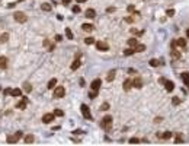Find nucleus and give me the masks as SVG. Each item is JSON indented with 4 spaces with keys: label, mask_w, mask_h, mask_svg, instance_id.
I'll return each instance as SVG.
<instances>
[{
    "label": "nucleus",
    "mask_w": 189,
    "mask_h": 146,
    "mask_svg": "<svg viewBox=\"0 0 189 146\" xmlns=\"http://www.w3.org/2000/svg\"><path fill=\"white\" fill-rule=\"evenodd\" d=\"M102 127L106 130H110V127H112V117L110 115H105L102 118Z\"/></svg>",
    "instance_id": "obj_1"
},
{
    "label": "nucleus",
    "mask_w": 189,
    "mask_h": 146,
    "mask_svg": "<svg viewBox=\"0 0 189 146\" xmlns=\"http://www.w3.org/2000/svg\"><path fill=\"white\" fill-rule=\"evenodd\" d=\"M80 110H81V114H83V117H84L86 120H92V114H90V110H89V107H87L86 104H81Z\"/></svg>",
    "instance_id": "obj_2"
},
{
    "label": "nucleus",
    "mask_w": 189,
    "mask_h": 146,
    "mask_svg": "<svg viewBox=\"0 0 189 146\" xmlns=\"http://www.w3.org/2000/svg\"><path fill=\"white\" fill-rule=\"evenodd\" d=\"M13 18H15L16 22H19V23H25V22H26V15H25L23 12H15V13H13Z\"/></svg>",
    "instance_id": "obj_3"
},
{
    "label": "nucleus",
    "mask_w": 189,
    "mask_h": 146,
    "mask_svg": "<svg viewBox=\"0 0 189 146\" xmlns=\"http://www.w3.org/2000/svg\"><path fill=\"white\" fill-rule=\"evenodd\" d=\"M64 95H65V89L63 86H57L54 91V98H63Z\"/></svg>",
    "instance_id": "obj_4"
},
{
    "label": "nucleus",
    "mask_w": 189,
    "mask_h": 146,
    "mask_svg": "<svg viewBox=\"0 0 189 146\" xmlns=\"http://www.w3.org/2000/svg\"><path fill=\"white\" fill-rule=\"evenodd\" d=\"M96 48L100 50V51H106V50L109 48V45H108V42H105V41H97V42H96Z\"/></svg>",
    "instance_id": "obj_5"
},
{
    "label": "nucleus",
    "mask_w": 189,
    "mask_h": 146,
    "mask_svg": "<svg viewBox=\"0 0 189 146\" xmlns=\"http://www.w3.org/2000/svg\"><path fill=\"white\" fill-rule=\"evenodd\" d=\"M54 114H44L42 115V123H45V124H48V123H51L52 120H54Z\"/></svg>",
    "instance_id": "obj_6"
},
{
    "label": "nucleus",
    "mask_w": 189,
    "mask_h": 146,
    "mask_svg": "<svg viewBox=\"0 0 189 146\" xmlns=\"http://www.w3.org/2000/svg\"><path fill=\"white\" fill-rule=\"evenodd\" d=\"M81 29L86 31V32H92V31L94 29V26L92 25V23H83V25H81Z\"/></svg>",
    "instance_id": "obj_7"
},
{
    "label": "nucleus",
    "mask_w": 189,
    "mask_h": 146,
    "mask_svg": "<svg viewBox=\"0 0 189 146\" xmlns=\"http://www.w3.org/2000/svg\"><path fill=\"white\" fill-rule=\"evenodd\" d=\"M84 16L89 18V19H93L96 16V12H94V9H87L86 12H84Z\"/></svg>",
    "instance_id": "obj_8"
},
{
    "label": "nucleus",
    "mask_w": 189,
    "mask_h": 146,
    "mask_svg": "<svg viewBox=\"0 0 189 146\" xmlns=\"http://www.w3.org/2000/svg\"><path fill=\"white\" fill-rule=\"evenodd\" d=\"M100 83H102V82H100V79H94V81L92 82V85H90V88H92L93 91H97V89L100 88Z\"/></svg>",
    "instance_id": "obj_9"
},
{
    "label": "nucleus",
    "mask_w": 189,
    "mask_h": 146,
    "mask_svg": "<svg viewBox=\"0 0 189 146\" xmlns=\"http://www.w3.org/2000/svg\"><path fill=\"white\" fill-rule=\"evenodd\" d=\"M132 86H134V88H138V89H140V88L142 86V81H141V78H135V79L132 81Z\"/></svg>",
    "instance_id": "obj_10"
},
{
    "label": "nucleus",
    "mask_w": 189,
    "mask_h": 146,
    "mask_svg": "<svg viewBox=\"0 0 189 146\" xmlns=\"http://www.w3.org/2000/svg\"><path fill=\"white\" fill-rule=\"evenodd\" d=\"M80 64H81V62H80V59L79 57H76V60L71 63V70H77L80 67Z\"/></svg>",
    "instance_id": "obj_11"
},
{
    "label": "nucleus",
    "mask_w": 189,
    "mask_h": 146,
    "mask_svg": "<svg viewBox=\"0 0 189 146\" xmlns=\"http://www.w3.org/2000/svg\"><path fill=\"white\" fill-rule=\"evenodd\" d=\"M131 86H132V82L129 81V79H126V81L124 82V85H122V88H124V91H125V92H128V91L131 89Z\"/></svg>",
    "instance_id": "obj_12"
},
{
    "label": "nucleus",
    "mask_w": 189,
    "mask_h": 146,
    "mask_svg": "<svg viewBox=\"0 0 189 146\" xmlns=\"http://www.w3.org/2000/svg\"><path fill=\"white\" fill-rule=\"evenodd\" d=\"M26 105H28V101H26V98L25 99H22V101H19L17 104H16V108H26Z\"/></svg>",
    "instance_id": "obj_13"
},
{
    "label": "nucleus",
    "mask_w": 189,
    "mask_h": 146,
    "mask_svg": "<svg viewBox=\"0 0 189 146\" xmlns=\"http://www.w3.org/2000/svg\"><path fill=\"white\" fill-rule=\"evenodd\" d=\"M164 85H166V89H167L169 92H172V91L174 89V83L172 81H166L164 82Z\"/></svg>",
    "instance_id": "obj_14"
},
{
    "label": "nucleus",
    "mask_w": 189,
    "mask_h": 146,
    "mask_svg": "<svg viewBox=\"0 0 189 146\" xmlns=\"http://www.w3.org/2000/svg\"><path fill=\"white\" fill-rule=\"evenodd\" d=\"M7 67V59L0 56V69H6Z\"/></svg>",
    "instance_id": "obj_15"
},
{
    "label": "nucleus",
    "mask_w": 189,
    "mask_h": 146,
    "mask_svg": "<svg viewBox=\"0 0 189 146\" xmlns=\"http://www.w3.org/2000/svg\"><path fill=\"white\" fill-rule=\"evenodd\" d=\"M128 45H129L131 48H135V47L138 45V41H137L135 38H129V40H128Z\"/></svg>",
    "instance_id": "obj_16"
},
{
    "label": "nucleus",
    "mask_w": 189,
    "mask_h": 146,
    "mask_svg": "<svg viewBox=\"0 0 189 146\" xmlns=\"http://www.w3.org/2000/svg\"><path fill=\"white\" fill-rule=\"evenodd\" d=\"M174 45H179V47H186V40H185V38H179L177 41H174Z\"/></svg>",
    "instance_id": "obj_17"
},
{
    "label": "nucleus",
    "mask_w": 189,
    "mask_h": 146,
    "mask_svg": "<svg viewBox=\"0 0 189 146\" xmlns=\"http://www.w3.org/2000/svg\"><path fill=\"white\" fill-rule=\"evenodd\" d=\"M55 86H57V79H55V78H52V79H51V81L48 82L47 88H48V89H54V88H55Z\"/></svg>",
    "instance_id": "obj_18"
},
{
    "label": "nucleus",
    "mask_w": 189,
    "mask_h": 146,
    "mask_svg": "<svg viewBox=\"0 0 189 146\" xmlns=\"http://www.w3.org/2000/svg\"><path fill=\"white\" fill-rule=\"evenodd\" d=\"M158 137H163V139H170V137H172V133H170V131H164V133H158Z\"/></svg>",
    "instance_id": "obj_19"
},
{
    "label": "nucleus",
    "mask_w": 189,
    "mask_h": 146,
    "mask_svg": "<svg viewBox=\"0 0 189 146\" xmlns=\"http://www.w3.org/2000/svg\"><path fill=\"white\" fill-rule=\"evenodd\" d=\"M115 73H116V70H110L109 73H108V78H106L108 82H112L113 79H115Z\"/></svg>",
    "instance_id": "obj_20"
},
{
    "label": "nucleus",
    "mask_w": 189,
    "mask_h": 146,
    "mask_svg": "<svg viewBox=\"0 0 189 146\" xmlns=\"http://www.w3.org/2000/svg\"><path fill=\"white\" fill-rule=\"evenodd\" d=\"M0 41H1V42H7V41H9V34L7 32L1 34V35H0Z\"/></svg>",
    "instance_id": "obj_21"
},
{
    "label": "nucleus",
    "mask_w": 189,
    "mask_h": 146,
    "mask_svg": "<svg viewBox=\"0 0 189 146\" xmlns=\"http://www.w3.org/2000/svg\"><path fill=\"white\" fill-rule=\"evenodd\" d=\"M182 79H183V82H185L186 85H189V73H188V72L182 73Z\"/></svg>",
    "instance_id": "obj_22"
},
{
    "label": "nucleus",
    "mask_w": 189,
    "mask_h": 146,
    "mask_svg": "<svg viewBox=\"0 0 189 146\" xmlns=\"http://www.w3.org/2000/svg\"><path fill=\"white\" fill-rule=\"evenodd\" d=\"M41 9H42V10H45V12H49V10H51V4H49V3H42Z\"/></svg>",
    "instance_id": "obj_23"
},
{
    "label": "nucleus",
    "mask_w": 189,
    "mask_h": 146,
    "mask_svg": "<svg viewBox=\"0 0 189 146\" xmlns=\"http://www.w3.org/2000/svg\"><path fill=\"white\" fill-rule=\"evenodd\" d=\"M10 95H13V97H20V95H22V91H20V89H13V91L10 92Z\"/></svg>",
    "instance_id": "obj_24"
},
{
    "label": "nucleus",
    "mask_w": 189,
    "mask_h": 146,
    "mask_svg": "<svg viewBox=\"0 0 189 146\" xmlns=\"http://www.w3.org/2000/svg\"><path fill=\"white\" fill-rule=\"evenodd\" d=\"M23 89H25V92H31L32 91V86H31V83H23Z\"/></svg>",
    "instance_id": "obj_25"
},
{
    "label": "nucleus",
    "mask_w": 189,
    "mask_h": 146,
    "mask_svg": "<svg viewBox=\"0 0 189 146\" xmlns=\"http://www.w3.org/2000/svg\"><path fill=\"white\" fill-rule=\"evenodd\" d=\"M145 50V45H142V44H138L137 47H135V50L134 51H137V53H141V51H144Z\"/></svg>",
    "instance_id": "obj_26"
},
{
    "label": "nucleus",
    "mask_w": 189,
    "mask_h": 146,
    "mask_svg": "<svg viewBox=\"0 0 189 146\" xmlns=\"http://www.w3.org/2000/svg\"><path fill=\"white\" fill-rule=\"evenodd\" d=\"M33 140H35V139H33V136H32V134H28V136H25V142H26V143H32Z\"/></svg>",
    "instance_id": "obj_27"
},
{
    "label": "nucleus",
    "mask_w": 189,
    "mask_h": 146,
    "mask_svg": "<svg viewBox=\"0 0 189 146\" xmlns=\"http://www.w3.org/2000/svg\"><path fill=\"white\" fill-rule=\"evenodd\" d=\"M134 53H135V51H134V50H132L131 47H129V48H126L125 51H124V56H132Z\"/></svg>",
    "instance_id": "obj_28"
},
{
    "label": "nucleus",
    "mask_w": 189,
    "mask_h": 146,
    "mask_svg": "<svg viewBox=\"0 0 189 146\" xmlns=\"http://www.w3.org/2000/svg\"><path fill=\"white\" fill-rule=\"evenodd\" d=\"M17 140H19V139H17L16 136H9V137H7V142H9V143H15Z\"/></svg>",
    "instance_id": "obj_29"
},
{
    "label": "nucleus",
    "mask_w": 189,
    "mask_h": 146,
    "mask_svg": "<svg viewBox=\"0 0 189 146\" xmlns=\"http://www.w3.org/2000/svg\"><path fill=\"white\" fill-rule=\"evenodd\" d=\"M65 37H67L68 40H73V32H71L68 28H65Z\"/></svg>",
    "instance_id": "obj_30"
},
{
    "label": "nucleus",
    "mask_w": 189,
    "mask_h": 146,
    "mask_svg": "<svg viewBox=\"0 0 189 146\" xmlns=\"http://www.w3.org/2000/svg\"><path fill=\"white\" fill-rule=\"evenodd\" d=\"M108 108H109V104H108V102H103V104L100 105V111H106Z\"/></svg>",
    "instance_id": "obj_31"
},
{
    "label": "nucleus",
    "mask_w": 189,
    "mask_h": 146,
    "mask_svg": "<svg viewBox=\"0 0 189 146\" xmlns=\"http://www.w3.org/2000/svg\"><path fill=\"white\" fill-rule=\"evenodd\" d=\"M150 66H151V67H157L158 62L156 60V59H151V60H150Z\"/></svg>",
    "instance_id": "obj_32"
},
{
    "label": "nucleus",
    "mask_w": 189,
    "mask_h": 146,
    "mask_svg": "<svg viewBox=\"0 0 189 146\" xmlns=\"http://www.w3.org/2000/svg\"><path fill=\"white\" fill-rule=\"evenodd\" d=\"M54 115H55V117H63L64 113L61 110H54Z\"/></svg>",
    "instance_id": "obj_33"
},
{
    "label": "nucleus",
    "mask_w": 189,
    "mask_h": 146,
    "mask_svg": "<svg viewBox=\"0 0 189 146\" xmlns=\"http://www.w3.org/2000/svg\"><path fill=\"white\" fill-rule=\"evenodd\" d=\"M140 142V139H137V137H131L129 139V143H138Z\"/></svg>",
    "instance_id": "obj_34"
},
{
    "label": "nucleus",
    "mask_w": 189,
    "mask_h": 146,
    "mask_svg": "<svg viewBox=\"0 0 189 146\" xmlns=\"http://www.w3.org/2000/svg\"><path fill=\"white\" fill-rule=\"evenodd\" d=\"M84 42H86V44H93L94 40H93V38H86V40H84Z\"/></svg>",
    "instance_id": "obj_35"
},
{
    "label": "nucleus",
    "mask_w": 189,
    "mask_h": 146,
    "mask_svg": "<svg viewBox=\"0 0 189 146\" xmlns=\"http://www.w3.org/2000/svg\"><path fill=\"white\" fill-rule=\"evenodd\" d=\"M166 13H167V16H173V15H174V10H173V9H169Z\"/></svg>",
    "instance_id": "obj_36"
},
{
    "label": "nucleus",
    "mask_w": 189,
    "mask_h": 146,
    "mask_svg": "<svg viewBox=\"0 0 189 146\" xmlns=\"http://www.w3.org/2000/svg\"><path fill=\"white\" fill-rule=\"evenodd\" d=\"M172 102H173V105H177V104L180 102V99H179V98H173V101H172Z\"/></svg>",
    "instance_id": "obj_37"
},
{
    "label": "nucleus",
    "mask_w": 189,
    "mask_h": 146,
    "mask_svg": "<svg viewBox=\"0 0 189 146\" xmlns=\"http://www.w3.org/2000/svg\"><path fill=\"white\" fill-rule=\"evenodd\" d=\"M177 143H180V142H183V139H182V136H176V139H174Z\"/></svg>",
    "instance_id": "obj_38"
},
{
    "label": "nucleus",
    "mask_w": 189,
    "mask_h": 146,
    "mask_svg": "<svg viewBox=\"0 0 189 146\" xmlns=\"http://www.w3.org/2000/svg\"><path fill=\"white\" fill-rule=\"evenodd\" d=\"M73 12H74V13H79V12H80V7H79V6H74V7H73Z\"/></svg>",
    "instance_id": "obj_39"
},
{
    "label": "nucleus",
    "mask_w": 189,
    "mask_h": 146,
    "mask_svg": "<svg viewBox=\"0 0 189 146\" xmlns=\"http://www.w3.org/2000/svg\"><path fill=\"white\" fill-rule=\"evenodd\" d=\"M172 56H173V57H176V59H179V57H180V54H179L177 51H173V53H172Z\"/></svg>",
    "instance_id": "obj_40"
},
{
    "label": "nucleus",
    "mask_w": 189,
    "mask_h": 146,
    "mask_svg": "<svg viewBox=\"0 0 189 146\" xmlns=\"http://www.w3.org/2000/svg\"><path fill=\"white\" fill-rule=\"evenodd\" d=\"M126 10H128V12H134V6H132V4H129V6L126 7Z\"/></svg>",
    "instance_id": "obj_41"
},
{
    "label": "nucleus",
    "mask_w": 189,
    "mask_h": 146,
    "mask_svg": "<svg viewBox=\"0 0 189 146\" xmlns=\"http://www.w3.org/2000/svg\"><path fill=\"white\" fill-rule=\"evenodd\" d=\"M22 134H23L22 131H16V137H17V139H20V137H22Z\"/></svg>",
    "instance_id": "obj_42"
},
{
    "label": "nucleus",
    "mask_w": 189,
    "mask_h": 146,
    "mask_svg": "<svg viewBox=\"0 0 189 146\" xmlns=\"http://www.w3.org/2000/svg\"><path fill=\"white\" fill-rule=\"evenodd\" d=\"M113 10H115V7H108V9H106V12H108V13H112Z\"/></svg>",
    "instance_id": "obj_43"
},
{
    "label": "nucleus",
    "mask_w": 189,
    "mask_h": 146,
    "mask_svg": "<svg viewBox=\"0 0 189 146\" xmlns=\"http://www.w3.org/2000/svg\"><path fill=\"white\" fill-rule=\"evenodd\" d=\"M61 40H63L61 35H55V41H61Z\"/></svg>",
    "instance_id": "obj_44"
},
{
    "label": "nucleus",
    "mask_w": 189,
    "mask_h": 146,
    "mask_svg": "<svg viewBox=\"0 0 189 146\" xmlns=\"http://www.w3.org/2000/svg\"><path fill=\"white\" fill-rule=\"evenodd\" d=\"M70 1H71V0H63V4L67 6V4H70Z\"/></svg>",
    "instance_id": "obj_45"
},
{
    "label": "nucleus",
    "mask_w": 189,
    "mask_h": 146,
    "mask_svg": "<svg viewBox=\"0 0 189 146\" xmlns=\"http://www.w3.org/2000/svg\"><path fill=\"white\" fill-rule=\"evenodd\" d=\"M125 22H128V23H131L132 22V18L129 16V18H125Z\"/></svg>",
    "instance_id": "obj_46"
},
{
    "label": "nucleus",
    "mask_w": 189,
    "mask_h": 146,
    "mask_svg": "<svg viewBox=\"0 0 189 146\" xmlns=\"http://www.w3.org/2000/svg\"><path fill=\"white\" fill-rule=\"evenodd\" d=\"M13 6H15V3H9V4H7V7H9V9H12Z\"/></svg>",
    "instance_id": "obj_47"
},
{
    "label": "nucleus",
    "mask_w": 189,
    "mask_h": 146,
    "mask_svg": "<svg viewBox=\"0 0 189 146\" xmlns=\"http://www.w3.org/2000/svg\"><path fill=\"white\" fill-rule=\"evenodd\" d=\"M186 37H188V38H189V28H188V29H186Z\"/></svg>",
    "instance_id": "obj_48"
},
{
    "label": "nucleus",
    "mask_w": 189,
    "mask_h": 146,
    "mask_svg": "<svg viewBox=\"0 0 189 146\" xmlns=\"http://www.w3.org/2000/svg\"><path fill=\"white\" fill-rule=\"evenodd\" d=\"M77 1H79V3H81V1H86V0H77Z\"/></svg>",
    "instance_id": "obj_49"
},
{
    "label": "nucleus",
    "mask_w": 189,
    "mask_h": 146,
    "mask_svg": "<svg viewBox=\"0 0 189 146\" xmlns=\"http://www.w3.org/2000/svg\"><path fill=\"white\" fill-rule=\"evenodd\" d=\"M19 1H22V0H19Z\"/></svg>",
    "instance_id": "obj_50"
}]
</instances>
